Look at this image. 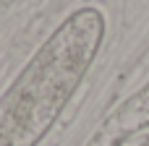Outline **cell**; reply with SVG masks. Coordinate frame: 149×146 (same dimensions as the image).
Wrapping results in <instances>:
<instances>
[{
	"label": "cell",
	"mask_w": 149,
	"mask_h": 146,
	"mask_svg": "<svg viewBox=\"0 0 149 146\" xmlns=\"http://www.w3.org/2000/svg\"><path fill=\"white\" fill-rule=\"evenodd\" d=\"M105 29V13L86 5L47 37L0 97V146H34L50 131L97 60Z\"/></svg>",
	"instance_id": "obj_1"
},
{
	"label": "cell",
	"mask_w": 149,
	"mask_h": 146,
	"mask_svg": "<svg viewBox=\"0 0 149 146\" xmlns=\"http://www.w3.org/2000/svg\"><path fill=\"white\" fill-rule=\"evenodd\" d=\"M134 146H149V136H144V138H139V141H136Z\"/></svg>",
	"instance_id": "obj_2"
}]
</instances>
